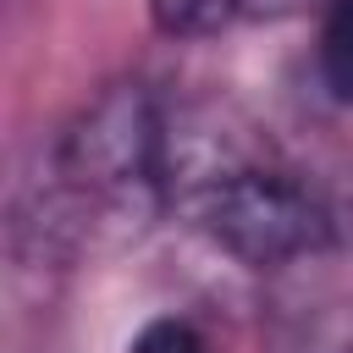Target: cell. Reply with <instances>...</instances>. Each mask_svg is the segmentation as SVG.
I'll list each match as a JSON object with an SVG mask.
<instances>
[{
    "label": "cell",
    "mask_w": 353,
    "mask_h": 353,
    "mask_svg": "<svg viewBox=\"0 0 353 353\" xmlns=\"http://www.w3.org/2000/svg\"><path fill=\"white\" fill-rule=\"evenodd\" d=\"M325 11V0H243V22L248 17H292V11Z\"/></svg>",
    "instance_id": "8992f818"
},
{
    "label": "cell",
    "mask_w": 353,
    "mask_h": 353,
    "mask_svg": "<svg viewBox=\"0 0 353 353\" xmlns=\"http://www.w3.org/2000/svg\"><path fill=\"white\" fill-rule=\"evenodd\" d=\"M127 353H215V342H210L193 320L160 314V320H149V325L127 342Z\"/></svg>",
    "instance_id": "5b68a950"
},
{
    "label": "cell",
    "mask_w": 353,
    "mask_h": 353,
    "mask_svg": "<svg viewBox=\"0 0 353 353\" xmlns=\"http://www.w3.org/2000/svg\"><path fill=\"white\" fill-rule=\"evenodd\" d=\"M314 72L331 88V99L353 105V0H325L314 33Z\"/></svg>",
    "instance_id": "3957f363"
},
{
    "label": "cell",
    "mask_w": 353,
    "mask_h": 353,
    "mask_svg": "<svg viewBox=\"0 0 353 353\" xmlns=\"http://www.w3.org/2000/svg\"><path fill=\"white\" fill-rule=\"evenodd\" d=\"M176 204L215 248H226L248 270L325 254L336 237V215L325 210V199L276 160H226L193 171L176 182Z\"/></svg>",
    "instance_id": "7a4b0ae2"
},
{
    "label": "cell",
    "mask_w": 353,
    "mask_h": 353,
    "mask_svg": "<svg viewBox=\"0 0 353 353\" xmlns=\"http://www.w3.org/2000/svg\"><path fill=\"white\" fill-rule=\"evenodd\" d=\"M176 160L182 143L165 105L143 83H116L88 99L61 132L50 154L55 204L88 226L143 221L165 199H176Z\"/></svg>",
    "instance_id": "6da1fadb"
},
{
    "label": "cell",
    "mask_w": 353,
    "mask_h": 353,
    "mask_svg": "<svg viewBox=\"0 0 353 353\" xmlns=\"http://www.w3.org/2000/svg\"><path fill=\"white\" fill-rule=\"evenodd\" d=\"M149 17L171 39H210L243 22V0H149Z\"/></svg>",
    "instance_id": "277c9868"
}]
</instances>
